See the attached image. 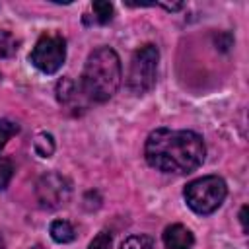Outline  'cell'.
Instances as JSON below:
<instances>
[{"mask_svg": "<svg viewBox=\"0 0 249 249\" xmlns=\"http://www.w3.org/2000/svg\"><path fill=\"white\" fill-rule=\"evenodd\" d=\"M121 249H154V239L146 233H136V235H128L123 243Z\"/></svg>", "mask_w": 249, "mask_h": 249, "instance_id": "12", "label": "cell"}, {"mask_svg": "<svg viewBox=\"0 0 249 249\" xmlns=\"http://www.w3.org/2000/svg\"><path fill=\"white\" fill-rule=\"evenodd\" d=\"M121 78L123 70L119 54L111 47H99L89 53L84 64L80 88L88 101L105 103L117 93Z\"/></svg>", "mask_w": 249, "mask_h": 249, "instance_id": "2", "label": "cell"}, {"mask_svg": "<svg viewBox=\"0 0 249 249\" xmlns=\"http://www.w3.org/2000/svg\"><path fill=\"white\" fill-rule=\"evenodd\" d=\"M56 97H58V103L62 107H66L68 111H72L74 115L82 113L86 109V105L89 103L80 88V84H76L72 78H62L58 80L56 84Z\"/></svg>", "mask_w": 249, "mask_h": 249, "instance_id": "7", "label": "cell"}, {"mask_svg": "<svg viewBox=\"0 0 249 249\" xmlns=\"http://www.w3.org/2000/svg\"><path fill=\"white\" fill-rule=\"evenodd\" d=\"M158 60H160V51L152 43H146L134 51V54L130 58L128 76H126V86L132 93L144 95L146 91H150L154 88Z\"/></svg>", "mask_w": 249, "mask_h": 249, "instance_id": "4", "label": "cell"}, {"mask_svg": "<svg viewBox=\"0 0 249 249\" xmlns=\"http://www.w3.org/2000/svg\"><path fill=\"white\" fill-rule=\"evenodd\" d=\"M226 195H228V185L218 175H204L193 179L191 183H187L183 191L187 206L200 216L216 212L226 200Z\"/></svg>", "mask_w": 249, "mask_h": 249, "instance_id": "3", "label": "cell"}, {"mask_svg": "<svg viewBox=\"0 0 249 249\" xmlns=\"http://www.w3.org/2000/svg\"><path fill=\"white\" fill-rule=\"evenodd\" d=\"M19 132V126H18V123H14V121H10V119H0V150L8 144V140L12 138V136H16Z\"/></svg>", "mask_w": 249, "mask_h": 249, "instance_id": "14", "label": "cell"}, {"mask_svg": "<svg viewBox=\"0 0 249 249\" xmlns=\"http://www.w3.org/2000/svg\"><path fill=\"white\" fill-rule=\"evenodd\" d=\"M29 249H45L43 245H33V247H29Z\"/></svg>", "mask_w": 249, "mask_h": 249, "instance_id": "20", "label": "cell"}, {"mask_svg": "<svg viewBox=\"0 0 249 249\" xmlns=\"http://www.w3.org/2000/svg\"><path fill=\"white\" fill-rule=\"evenodd\" d=\"M148 165L163 173L185 175L198 169L206 158V146L200 134L193 130L156 128L144 144Z\"/></svg>", "mask_w": 249, "mask_h": 249, "instance_id": "1", "label": "cell"}, {"mask_svg": "<svg viewBox=\"0 0 249 249\" xmlns=\"http://www.w3.org/2000/svg\"><path fill=\"white\" fill-rule=\"evenodd\" d=\"M31 64L43 74H54L66 60V41L58 33H43L29 53Z\"/></svg>", "mask_w": 249, "mask_h": 249, "instance_id": "5", "label": "cell"}, {"mask_svg": "<svg viewBox=\"0 0 249 249\" xmlns=\"http://www.w3.org/2000/svg\"><path fill=\"white\" fill-rule=\"evenodd\" d=\"M49 233H51L53 241H56V243H70L76 239V230L66 220H54L49 228Z\"/></svg>", "mask_w": 249, "mask_h": 249, "instance_id": "9", "label": "cell"}, {"mask_svg": "<svg viewBox=\"0 0 249 249\" xmlns=\"http://www.w3.org/2000/svg\"><path fill=\"white\" fill-rule=\"evenodd\" d=\"M91 10H93V18L97 23H109L113 19V4L111 2H103V0H97L91 4Z\"/></svg>", "mask_w": 249, "mask_h": 249, "instance_id": "13", "label": "cell"}, {"mask_svg": "<svg viewBox=\"0 0 249 249\" xmlns=\"http://www.w3.org/2000/svg\"><path fill=\"white\" fill-rule=\"evenodd\" d=\"M163 245L167 249H193L195 245V235L193 231L183 226V224H171L163 230Z\"/></svg>", "mask_w": 249, "mask_h": 249, "instance_id": "8", "label": "cell"}, {"mask_svg": "<svg viewBox=\"0 0 249 249\" xmlns=\"http://www.w3.org/2000/svg\"><path fill=\"white\" fill-rule=\"evenodd\" d=\"M88 249H113V235L109 231H99L88 245Z\"/></svg>", "mask_w": 249, "mask_h": 249, "instance_id": "16", "label": "cell"}, {"mask_svg": "<svg viewBox=\"0 0 249 249\" xmlns=\"http://www.w3.org/2000/svg\"><path fill=\"white\" fill-rule=\"evenodd\" d=\"M70 195H72V183L64 175L54 171L41 175L35 185L37 202L45 210H56L64 206L70 200Z\"/></svg>", "mask_w": 249, "mask_h": 249, "instance_id": "6", "label": "cell"}, {"mask_svg": "<svg viewBox=\"0 0 249 249\" xmlns=\"http://www.w3.org/2000/svg\"><path fill=\"white\" fill-rule=\"evenodd\" d=\"M33 148L41 158H51L54 152V138L49 132H39L33 140Z\"/></svg>", "mask_w": 249, "mask_h": 249, "instance_id": "10", "label": "cell"}, {"mask_svg": "<svg viewBox=\"0 0 249 249\" xmlns=\"http://www.w3.org/2000/svg\"><path fill=\"white\" fill-rule=\"evenodd\" d=\"M165 10H179L181 8V4H161Z\"/></svg>", "mask_w": 249, "mask_h": 249, "instance_id": "18", "label": "cell"}, {"mask_svg": "<svg viewBox=\"0 0 249 249\" xmlns=\"http://www.w3.org/2000/svg\"><path fill=\"white\" fill-rule=\"evenodd\" d=\"M239 222H241L243 231H247V206H241V210H239Z\"/></svg>", "mask_w": 249, "mask_h": 249, "instance_id": "17", "label": "cell"}, {"mask_svg": "<svg viewBox=\"0 0 249 249\" xmlns=\"http://www.w3.org/2000/svg\"><path fill=\"white\" fill-rule=\"evenodd\" d=\"M18 51V39L6 31V29H0V58H10L14 56Z\"/></svg>", "mask_w": 249, "mask_h": 249, "instance_id": "11", "label": "cell"}, {"mask_svg": "<svg viewBox=\"0 0 249 249\" xmlns=\"http://www.w3.org/2000/svg\"><path fill=\"white\" fill-rule=\"evenodd\" d=\"M14 177V163L8 158H0V191H4Z\"/></svg>", "mask_w": 249, "mask_h": 249, "instance_id": "15", "label": "cell"}, {"mask_svg": "<svg viewBox=\"0 0 249 249\" xmlns=\"http://www.w3.org/2000/svg\"><path fill=\"white\" fill-rule=\"evenodd\" d=\"M0 249H6V243H4V237H2V233H0Z\"/></svg>", "mask_w": 249, "mask_h": 249, "instance_id": "19", "label": "cell"}]
</instances>
